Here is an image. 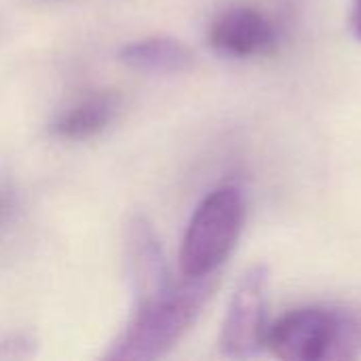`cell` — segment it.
<instances>
[{
    "label": "cell",
    "mask_w": 361,
    "mask_h": 361,
    "mask_svg": "<svg viewBox=\"0 0 361 361\" xmlns=\"http://www.w3.org/2000/svg\"><path fill=\"white\" fill-rule=\"evenodd\" d=\"M118 112V97L110 91L89 93L66 110H61L51 123V131L59 140L85 142L110 127Z\"/></svg>",
    "instance_id": "7"
},
{
    "label": "cell",
    "mask_w": 361,
    "mask_h": 361,
    "mask_svg": "<svg viewBox=\"0 0 361 361\" xmlns=\"http://www.w3.org/2000/svg\"><path fill=\"white\" fill-rule=\"evenodd\" d=\"M281 38V25L273 13L256 4H233L209 23L212 49L231 59H252L271 53Z\"/></svg>",
    "instance_id": "5"
},
{
    "label": "cell",
    "mask_w": 361,
    "mask_h": 361,
    "mask_svg": "<svg viewBox=\"0 0 361 361\" xmlns=\"http://www.w3.org/2000/svg\"><path fill=\"white\" fill-rule=\"evenodd\" d=\"M271 353L286 361L351 360L361 355V311L300 307L281 315L269 330Z\"/></svg>",
    "instance_id": "2"
},
{
    "label": "cell",
    "mask_w": 361,
    "mask_h": 361,
    "mask_svg": "<svg viewBox=\"0 0 361 361\" xmlns=\"http://www.w3.org/2000/svg\"><path fill=\"white\" fill-rule=\"evenodd\" d=\"M13 209H15V203H13V195L4 188H0V228L11 220L13 216Z\"/></svg>",
    "instance_id": "9"
},
{
    "label": "cell",
    "mask_w": 361,
    "mask_h": 361,
    "mask_svg": "<svg viewBox=\"0 0 361 361\" xmlns=\"http://www.w3.org/2000/svg\"><path fill=\"white\" fill-rule=\"evenodd\" d=\"M121 61L131 70L150 72V74H173L184 72L192 66V51L169 36H150L125 44L118 53Z\"/></svg>",
    "instance_id": "8"
},
{
    "label": "cell",
    "mask_w": 361,
    "mask_h": 361,
    "mask_svg": "<svg viewBox=\"0 0 361 361\" xmlns=\"http://www.w3.org/2000/svg\"><path fill=\"white\" fill-rule=\"evenodd\" d=\"M245 220L243 195L237 186L212 190L195 209L180 247L184 277L216 275L233 254Z\"/></svg>",
    "instance_id": "3"
},
{
    "label": "cell",
    "mask_w": 361,
    "mask_h": 361,
    "mask_svg": "<svg viewBox=\"0 0 361 361\" xmlns=\"http://www.w3.org/2000/svg\"><path fill=\"white\" fill-rule=\"evenodd\" d=\"M218 288V273L184 277L163 292L135 302L121 338L112 345L108 360L148 361L167 355L197 324Z\"/></svg>",
    "instance_id": "1"
},
{
    "label": "cell",
    "mask_w": 361,
    "mask_h": 361,
    "mask_svg": "<svg viewBox=\"0 0 361 361\" xmlns=\"http://www.w3.org/2000/svg\"><path fill=\"white\" fill-rule=\"evenodd\" d=\"M269 281L271 271L267 264H254L239 279L218 338L220 351L226 357H252L264 347Z\"/></svg>",
    "instance_id": "4"
},
{
    "label": "cell",
    "mask_w": 361,
    "mask_h": 361,
    "mask_svg": "<svg viewBox=\"0 0 361 361\" xmlns=\"http://www.w3.org/2000/svg\"><path fill=\"white\" fill-rule=\"evenodd\" d=\"M351 27H353V34L361 40V0L353 2V8H351Z\"/></svg>",
    "instance_id": "10"
},
{
    "label": "cell",
    "mask_w": 361,
    "mask_h": 361,
    "mask_svg": "<svg viewBox=\"0 0 361 361\" xmlns=\"http://www.w3.org/2000/svg\"><path fill=\"white\" fill-rule=\"evenodd\" d=\"M127 273L135 302H142L163 292L171 279L169 269L154 235V228L146 218H133L127 231Z\"/></svg>",
    "instance_id": "6"
}]
</instances>
